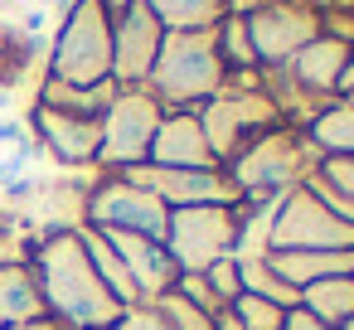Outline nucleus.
Returning <instances> with one entry per match:
<instances>
[{"label": "nucleus", "instance_id": "obj_1", "mask_svg": "<svg viewBox=\"0 0 354 330\" xmlns=\"http://www.w3.org/2000/svg\"><path fill=\"white\" fill-rule=\"evenodd\" d=\"M30 272L39 282L49 320H59L64 330H112L117 325L122 306L97 282L78 228H49L44 238H35Z\"/></svg>", "mask_w": 354, "mask_h": 330}, {"label": "nucleus", "instance_id": "obj_2", "mask_svg": "<svg viewBox=\"0 0 354 330\" xmlns=\"http://www.w3.org/2000/svg\"><path fill=\"white\" fill-rule=\"evenodd\" d=\"M228 83V68L218 59L214 30H189V35H165L156 49V64L146 73V93L165 112H199L209 98H218Z\"/></svg>", "mask_w": 354, "mask_h": 330}, {"label": "nucleus", "instance_id": "obj_3", "mask_svg": "<svg viewBox=\"0 0 354 330\" xmlns=\"http://www.w3.org/2000/svg\"><path fill=\"white\" fill-rule=\"evenodd\" d=\"M49 83H64V88L112 83V15L97 0H73L68 6L49 49Z\"/></svg>", "mask_w": 354, "mask_h": 330}, {"label": "nucleus", "instance_id": "obj_4", "mask_svg": "<svg viewBox=\"0 0 354 330\" xmlns=\"http://www.w3.org/2000/svg\"><path fill=\"white\" fill-rule=\"evenodd\" d=\"M315 161L320 156L310 151L306 131L281 122L267 136H257L248 151H238L223 170H228V180H233L238 194H286V190H296L315 170Z\"/></svg>", "mask_w": 354, "mask_h": 330}, {"label": "nucleus", "instance_id": "obj_5", "mask_svg": "<svg viewBox=\"0 0 354 330\" xmlns=\"http://www.w3.org/2000/svg\"><path fill=\"white\" fill-rule=\"evenodd\" d=\"M199 127H204V141H209L214 161L228 165L257 136H267L272 127H281V112H277V102L262 88H223L218 98H209L199 107Z\"/></svg>", "mask_w": 354, "mask_h": 330}, {"label": "nucleus", "instance_id": "obj_6", "mask_svg": "<svg viewBox=\"0 0 354 330\" xmlns=\"http://www.w3.org/2000/svg\"><path fill=\"white\" fill-rule=\"evenodd\" d=\"M267 253H354V228L335 219L306 185H296L281 194L267 223Z\"/></svg>", "mask_w": 354, "mask_h": 330}, {"label": "nucleus", "instance_id": "obj_7", "mask_svg": "<svg viewBox=\"0 0 354 330\" xmlns=\"http://www.w3.org/2000/svg\"><path fill=\"white\" fill-rule=\"evenodd\" d=\"M160 117H165V107H160L146 88H117L112 107L102 112V151H97V170H102V175H127V170L146 165L151 136H156Z\"/></svg>", "mask_w": 354, "mask_h": 330}, {"label": "nucleus", "instance_id": "obj_8", "mask_svg": "<svg viewBox=\"0 0 354 330\" xmlns=\"http://www.w3.org/2000/svg\"><path fill=\"white\" fill-rule=\"evenodd\" d=\"M83 223H88V228H102V233H141V238L165 243L170 209H165L151 190H141L136 180H127V175H102V180L83 194Z\"/></svg>", "mask_w": 354, "mask_h": 330}, {"label": "nucleus", "instance_id": "obj_9", "mask_svg": "<svg viewBox=\"0 0 354 330\" xmlns=\"http://www.w3.org/2000/svg\"><path fill=\"white\" fill-rule=\"evenodd\" d=\"M238 248V219L233 204H209V209H170L165 223V253L175 257L180 272H204Z\"/></svg>", "mask_w": 354, "mask_h": 330}, {"label": "nucleus", "instance_id": "obj_10", "mask_svg": "<svg viewBox=\"0 0 354 330\" xmlns=\"http://www.w3.org/2000/svg\"><path fill=\"white\" fill-rule=\"evenodd\" d=\"M252 35V54L262 68L291 64L315 35H320V10H310L306 0H262L257 10L243 15Z\"/></svg>", "mask_w": 354, "mask_h": 330}, {"label": "nucleus", "instance_id": "obj_11", "mask_svg": "<svg viewBox=\"0 0 354 330\" xmlns=\"http://www.w3.org/2000/svg\"><path fill=\"white\" fill-rule=\"evenodd\" d=\"M127 180L151 190L165 209H209V204H233L238 199L228 170H156V165H136V170H127Z\"/></svg>", "mask_w": 354, "mask_h": 330}, {"label": "nucleus", "instance_id": "obj_12", "mask_svg": "<svg viewBox=\"0 0 354 330\" xmlns=\"http://www.w3.org/2000/svg\"><path fill=\"white\" fill-rule=\"evenodd\" d=\"M160 39H165V30L156 25V15L141 0L127 15H117L112 20V83L117 88H146V73L156 64Z\"/></svg>", "mask_w": 354, "mask_h": 330}, {"label": "nucleus", "instance_id": "obj_13", "mask_svg": "<svg viewBox=\"0 0 354 330\" xmlns=\"http://www.w3.org/2000/svg\"><path fill=\"white\" fill-rule=\"evenodd\" d=\"M35 131L39 146L64 165V170H97V151H102V122L97 117H73L59 107L35 102Z\"/></svg>", "mask_w": 354, "mask_h": 330}, {"label": "nucleus", "instance_id": "obj_14", "mask_svg": "<svg viewBox=\"0 0 354 330\" xmlns=\"http://www.w3.org/2000/svg\"><path fill=\"white\" fill-rule=\"evenodd\" d=\"M97 233H102V228H97ZM102 238H107L112 253L122 257V267H127V277H131L141 306H151V301H160L165 291H175L180 267H175V257L165 253V243L141 238V233H102Z\"/></svg>", "mask_w": 354, "mask_h": 330}, {"label": "nucleus", "instance_id": "obj_15", "mask_svg": "<svg viewBox=\"0 0 354 330\" xmlns=\"http://www.w3.org/2000/svg\"><path fill=\"white\" fill-rule=\"evenodd\" d=\"M146 165H156V170H223L204 141L199 112H165L156 136H151Z\"/></svg>", "mask_w": 354, "mask_h": 330}, {"label": "nucleus", "instance_id": "obj_16", "mask_svg": "<svg viewBox=\"0 0 354 330\" xmlns=\"http://www.w3.org/2000/svg\"><path fill=\"white\" fill-rule=\"evenodd\" d=\"M306 141L320 161H349L354 156V102L349 98H330L306 117Z\"/></svg>", "mask_w": 354, "mask_h": 330}, {"label": "nucleus", "instance_id": "obj_17", "mask_svg": "<svg viewBox=\"0 0 354 330\" xmlns=\"http://www.w3.org/2000/svg\"><path fill=\"white\" fill-rule=\"evenodd\" d=\"M44 296H39V282L30 267H0V330L10 325H30V320H44Z\"/></svg>", "mask_w": 354, "mask_h": 330}, {"label": "nucleus", "instance_id": "obj_18", "mask_svg": "<svg viewBox=\"0 0 354 330\" xmlns=\"http://www.w3.org/2000/svg\"><path fill=\"white\" fill-rule=\"evenodd\" d=\"M335 219L354 228V156L349 161H315V170L301 180Z\"/></svg>", "mask_w": 354, "mask_h": 330}, {"label": "nucleus", "instance_id": "obj_19", "mask_svg": "<svg viewBox=\"0 0 354 330\" xmlns=\"http://www.w3.org/2000/svg\"><path fill=\"white\" fill-rule=\"evenodd\" d=\"M156 15L165 35H189V30H214L228 15V0H141Z\"/></svg>", "mask_w": 354, "mask_h": 330}, {"label": "nucleus", "instance_id": "obj_20", "mask_svg": "<svg viewBox=\"0 0 354 330\" xmlns=\"http://www.w3.org/2000/svg\"><path fill=\"white\" fill-rule=\"evenodd\" d=\"M301 306L315 320H325L330 330H339L344 320H354V277H325V282L306 286L301 291Z\"/></svg>", "mask_w": 354, "mask_h": 330}, {"label": "nucleus", "instance_id": "obj_21", "mask_svg": "<svg viewBox=\"0 0 354 330\" xmlns=\"http://www.w3.org/2000/svg\"><path fill=\"white\" fill-rule=\"evenodd\" d=\"M233 262H238V282H243V291H248V296H262V301L286 306V311H291V306H301V296H296V291H291V286L267 267V257H233Z\"/></svg>", "mask_w": 354, "mask_h": 330}, {"label": "nucleus", "instance_id": "obj_22", "mask_svg": "<svg viewBox=\"0 0 354 330\" xmlns=\"http://www.w3.org/2000/svg\"><path fill=\"white\" fill-rule=\"evenodd\" d=\"M228 315L243 325V330H281V320H286V306H272V301H262V296H238L233 306H228Z\"/></svg>", "mask_w": 354, "mask_h": 330}, {"label": "nucleus", "instance_id": "obj_23", "mask_svg": "<svg viewBox=\"0 0 354 330\" xmlns=\"http://www.w3.org/2000/svg\"><path fill=\"white\" fill-rule=\"evenodd\" d=\"M151 306H156V315H160L170 330H214V315L199 311V306H189L180 291H165V296L151 301Z\"/></svg>", "mask_w": 354, "mask_h": 330}, {"label": "nucleus", "instance_id": "obj_24", "mask_svg": "<svg viewBox=\"0 0 354 330\" xmlns=\"http://www.w3.org/2000/svg\"><path fill=\"white\" fill-rule=\"evenodd\" d=\"M199 277L209 282V291H214V301H218V306H233V301L243 296V282H238V262H233V257H223V262L204 267Z\"/></svg>", "mask_w": 354, "mask_h": 330}, {"label": "nucleus", "instance_id": "obj_25", "mask_svg": "<svg viewBox=\"0 0 354 330\" xmlns=\"http://www.w3.org/2000/svg\"><path fill=\"white\" fill-rule=\"evenodd\" d=\"M35 238H20L15 228H0V267H30Z\"/></svg>", "mask_w": 354, "mask_h": 330}, {"label": "nucleus", "instance_id": "obj_26", "mask_svg": "<svg viewBox=\"0 0 354 330\" xmlns=\"http://www.w3.org/2000/svg\"><path fill=\"white\" fill-rule=\"evenodd\" d=\"M112 330H170V325L156 315V306H127Z\"/></svg>", "mask_w": 354, "mask_h": 330}, {"label": "nucleus", "instance_id": "obj_27", "mask_svg": "<svg viewBox=\"0 0 354 330\" xmlns=\"http://www.w3.org/2000/svg\"><path fill=\"white\" fill-rule=\"evenodd\" d=\"M0 146H6V151H35L30 131L20 122H10V117H0Z\"/></svg>", "mask_w": 354, "mask_h": 330}, {"label": "nucleus", "instance_id": "obj_28", "mask_svg": "<svg viewBox=\"0 0 354 330\" xmlns=\"http://www.w3.org/2000/svg\"><path fill=\"white\" fill-rule=\"evenodd\" d=\"M281 330H330V325H325V320H315L306 306H291V311H286V320H281Z\"/></svg>", "mask_w": 354, "mask_h": 330}, {"label": "nucleus", "instance_id": "obj_29", "mask_svg": "<svg viewBox=\"0 0 354 330\" xmlns=\"http://www.w3.org/2000/svg\"><path fill=\"white\" fill-rule=\"evenodd\" d=\"M20 25H25V35H30V39H39V35H44V25H49V10L39 6V10H30Z\"/></svg>", "mask_w": 354, "mask_h": 330}, {"label": "nucleus", "instance_id": "obj_30", "mask_svg": "<svg viewBox=\"0 0 354 330\" xmlns=\"http://www.w3.org/2000/svg\"><path fill=\"white\" fill-rule=\"evenodd\" d=\"M97 6H102V10H107V15L117 20V15H127V10L136 6V0H97Z\"/></svg>", "mask_w": 354, "mask_h": 330}, {"label": "nucleus", "instance_id": "obj_31", "mask_svg": "<svg viewBox=\"0 0 354 330\" xmlns=\"http://www.w3.org/2000/svg\"><path fill=\"white\" fill-rule=\"evenodd\" d=\"M10 330H64V325H59V320H49V315H44V320H30V325H10Z\"/></svg>", "mask_w": 354, "mask_h": 330}, {"label": "nucleus", "instance_id": "obj_32", "mask_svg": "<svg viewBox=\"0 0 354 330\" xmlns=\"http://www.w3.org/2000/svg\"><path fill=\"white\" fill-rule=\"evenodd\" d=\"M339 98H354V59H349V68H344V78H339Z\"/></svg>", "mask_w": 354, "mask_h": 330}, {"label": "nucleus", "instance_id": "obj_33", "mask_svg": "<svg viewBox=\"0 0 354 330\" xmlns=\"http://www.w3.org/2000/svg\"><path fill=\"white\" fill-rule=\"evenodd\" d=\"M10 107H15V93H10V88H0V112H10Z\"/></svg>", "mask_w": 354, "mask_h": 330}, {"label": "nucleus", "instance_id": "obj_34", "mask_svg": "<svg viewBox=\"0 0 354 330\" xmlns=\"http://www.w3.org/2000/svg\"><path fill=\"white\" fill-rule=\"evenodd\" d=\"M339 330H354V320H344V325H339Z\"/></svg>", "mask_w": 354, "mask_h": 330}, {"label": "nucleus", "instance_id": "obj_35", "mask_svg": "<svg viewBox=\"0 0 354 330\" xmlns=\"http://www.w3.org/2000/svg\"><path fill=\"white\" fill-rule=\"evenodd\" d=\"M349 277H354V272H349Z\"/></svg>", "mask_w": 354, "mask_h": 330}]
</instances>
